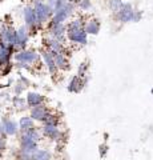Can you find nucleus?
<instances>
[{"label":"nucleus","instance_id":"obj_7","mask_svg":"<svg viewBox=\"0 0 153 160\" xmlns=\"http://www.w3.org/2000/svg\"><path fill=\"white\" fill-rule=\"evenodd\" d=\"M47 32H48V36H49V38L57 39L59 42H61L63 44H65V43L68 42L67 36H65V32H67L65 23L53 24V26H51V27L47 28Z\"/></svg>","mask_w":153,"mask_h":160},{"label":"nucleus","instance_id":"obj_15","mask_svg":"<svg viewBox=\"0 0 153 160\" xmlns=\"http://www.w3.org/2000/svg\"><path fill=\"white\" fill-rule=\"evenodd\" d=\"M2 123L4 126V132H6L7 136H15V135L19 133V123H16L15 120L3 118Z\"/></svg>","mask_w":153,"mask_h":160},{"label":"nucleus","instance_id":"obj_11","mask_svg":"<svg viewBox=\"0 0 153 160\" xmlns=\"http://www.w3.org/2000/svg\"><path fill=\"white\" fill-rule=\"evenodd\" d=\"M40 56H41V62L43 64L47 67L49 75H52V76H56V75L59 73V69L56 67L55 64V60H53V56L52 53L48 51V49H43V51L40 52Z\"/></svg>","mask_w":153,"mask_h":160},{"label":"nucleus","instance_id":"obj_23","mask_svg":"<svg viewBox=\"0 0 153 160\" xmlns=\"http://www.w3.org/2000/svg\"><path fill=\"white\" fill-rule=\"evenodd\" d=\"M122 4H124L122 0H108V8L111 9L112 13H116L122 7Z\"/></svg>","mask_w":153,"mask_h":160},{"label":"nucleus","instance_id":"obj_31","mask_svg":"<svg viewBox=\"0 0 153 160\" xmlns=\"http://www.w3.org/2000/svg\"><path fill=\"white\" fill-rule=\"evenodd\" d=\"M19 83L23 84L24 88H27V87L29 86V80H28L26 76H24V75H20V76H19Z\"/></svg>","mask_w":153,"mask_h":160},{"label":"nucleus","instance_id":"obj_33","mask_svg":"<svg viewBox=\"0 0 153 160\" xmlns=\"http://www.w3.org/2000/svg\"><path fill=\"white\" fill-rule=\"evenodd\" d=\"M55 2L56 0H45V3L48 4V6H51L52 8H53V6H55Z\"/></svg>","mask_w":153,"mask_h":160},{"label":"nucleus","instance_id":"obj_34","mask_svg":"<svg viewBox=\"0 0 153 160\" xmlns=\"http://www.w3.org/2000/svg\"><path fill=\"white\" fill-rule=\"evenodd\" d=\"M0 135H6V132H4V126L2 122H0Z\"/></svg>","mask_w":153,"mask_h":160},{"label":"nucleus","instance_id":"obj_4","mask_svg":"<svg viewBox=\"0 0 153 160\" xmlns=\"http://www.w3.org/2000/svg\"><path fill=\"white\" fill-rule=\"evenodd\" d=\"M41 133L44 138H47L49 140L55 143H61V144H65L67 139H65V135L60 129V126H51V124H41Z\"/></svg>","mask_w":153,"mask_h":160},{"label":"nucleus","instance_id":"obj_16","mask_svg":"<svg viewBox=\"0 0 153 160\" xmlns=\"http://www.w3.org/2000/svg\"><path fill=\"white\" fill-rule=\"evenodd\" d=\"M100 28H101V24H100V20L96 19V18H92V19H88L85 22V26H84V29L88 35H97L100 32Z\"/></svg>","mask_w":153,"mask_h":160},{"label":"nucleus","instance_id":"obj_36","mask_svg":"<svg viewBox=\"0 0 153 160\" xmlns=\"http://www.w3.org/2000/svg\"><path fill=\"white\" fill-rule=\"evenodd\" d=\"M0 96H4V95H3V93H2V95H0Z\"/></svg>","mask_w":153,"mask_h":160},{"label":"nucleus","instance_id":"obj_5","mask_svg":"<svg viewBox=\"0 0 153 160\" xmlns=\"http://www.w3.org/2000/svg\"><path fill=\"white\" fill-rule=\"evenodd\" d=\"M67 40L72 44H79V46H87L88 44V33L84 28L79 29H69L65 32Z\"/></svg>","mask_w":153,"mask_h":160},{"label":"nucleus","instance_id":"obj_12","mask_svg":"<svg viewBox=\"0 0 153 160\" xmlns=\"http://www.w3.org/2000/svg\"><path fill=\"white\" fill-rule=\"evenodd\" d=\"M53 60H55V64L59 71L61 72H67L71 69V62H69V56L67 53H63V52H55L52 53Z\"/></svg>","mask_w":153,"mask_h":160},{"label":"nucleus","instance_id":"obj_29","mask_svg":"<svg viewBox=\"0 0 153 160\" xmlns=\"http://www.w3.org/2000/svg\"><path fill=\"white\" fill-rule=\"evenodd\" d=\"M15 67L20 68V69H26V71H32V66L31 64H27V63H13Z\"/></svg>","mask_w":153,"mask_h":160},{"label":"nucleus","instance_id":"obj_9","mask_svg":"<svg viewBox=\"0 0 153 160\" xmlns=\"http://www.w3.org/2000/svg\"><path fill=\"white\" fill-rule=\"evenodd\" d=\"M16 32H17V42H16V46H15V52L16 51H20V49H26L28 46V42H29V31L26 26H20L19 28H16Z\"/></svg>","mask_w":153,"mask_h":160},{"label":"nucleus","instance_id":"obj_17","mask_svg":"<svg viewBox=\"0 0 153 160\" xmlns=\"http://www.w3.org/2000/svg\"><path fill=\"white\" fill-rule=\"evenodd\" d=\"M35 126V120H33L29 115H24V116L20 118V120H19V132H27L28 129H31Z\"/></svg>","mask_w":153,"mask_h":160},{"label":"nucleus","instance_id":"obj_28","mask_svg":"<svg viewBox=\"0 0 153 160\" xmlns=\"http://www.w3.org/2000/svg\"><path fill=\"white\" fill-rule=\"evenodd\" d=\"M67 2H68V0H56V2H55V6H53V11L56 12V11H59L60 8H63V7L67 4Z\"/></svg>","mask_w":153,"mask_h":160},{"label":"nucleus","instance_id":"obj_20","mask_svg":"<svg viewBox=\"0 0 153 160\" xmlns=\"http://www.w3.org/2000/svg\"><path fill=\"white\" fill-rule=\"evenodd\" d=\"M52 159H53V153L47 148H39L32 155V160H52Z\"/></svg>","mask_w":153,"mask_h":160},{"label":"nucleus","instance_id":"obj_14","mask_svg":"<svg viewBox=\"0 0 153 160\" xmlns=\"http://www.w3.org/2000/svg\"><path fill=\"white\" fill-rule=\"evenodd\" d=\"M26 100H27V106L28 108H32V107H36V106H40V104L45 103V96L39 92H35V91H29L26 96Z\"/></svg>","mask_w":153,"mask_h":160},{"label":"nucleus","instance_id":"obj_19","mask_svg":"<svg viewBox=\"0 0 153 160\" xmlns=\"http://www.w3.org/2000/svg\"><path fill=\"white\" fill-rule=\"evenodd\" d=\"M85 22L87 20L79 16V18H73L71 20H68V22L65 23V27H67V31H69V29H79V28H84V26H85Z\"/></svg>","mask_w":153,"mask_h":160},{"label":"nucleus","instance_id":"obj_6","mask_svg":"<svg viewBox=\"0 0 153 160\" xmlns=\"http://www.w3.org/2000/svg\"><path fill=\"white\" fill-rule=\"evenodd\" d=\"M133 15H135V8H133V6L131 3H124L122 7L118 9L116 13H113V16L120 23H131V22H133Z\"/></svg>","mask_w":153,"mask_h":160},{"label":"nucleus","instance_id":"obj_35","mask_svg":"<svg viewBox=\"0 0 153 160\" xmlns=\"http://www.w3.org/2000/svg\"><path fill=\"white\" fill-rule=\"evenodd\" d=\"M3 2H4V0H0V3H3Z\"/></svg>","mask_w":153,"mask_h":160},{"label":"nucleus","instance_id":"obj_1","mask_svg":"<svg viewBox=\"0 0 153 160\" xmlns=\"http://www.w3.org/2000/svg\"><path fill=\"white\" fill-rule=\"evenodd\" d=\"M33 8H35V12H36V18H37V27H39V31H41L44 28V26L51 20V18L53 16V8L51 6H48L45 3V0H35L33 2Z\"/></svg>","mask_w":153,"mask_h":160},{"label":"nucleus","instance_id":"obj_13","mask_svg":"<svg viewBox=\"0 0 153 160\" xmlns=\"http://www.w3.org/2000/svg\"><path fill=\"white\" fill-rule=\"evenodd\" d=\"M49 111H51L49 107L47 106L45 103H43V104H40V106L29 108V116L35 120V122L41 123V120L44 119V116H45L47 112H49Z\"/></svg>","mask_w":153,"mask_h":160},{"label":"nucleus","instance_id":"obj_8","mask_svg":"<svg viewBox=\"0 0 153 160\" xmlns=\"http://www.w3.org/2000/svg\"><path fill=\"white\" fill-rule=\"evenodd\" d=\"M43 43L45 44V49H48L51 53H55V52H63V53H67L69 56V51L67 49L65 44H63L61 42H59L57 39H53V38H49L47 36L45 39L43 40Z\"/></svg>","mask_w":153,"mask_h":160},{"label":"nucleus","instance_id":"obj_22","mask_svg":"<svg viewBox=\"0 0 153 160\" xmlns=\"http://www.w3.org/2000/svg\"><path fill=\"white\" fill-rule=\"evenodd\" d=\"M76 7L83 12H88L92 9V2L91 0H75Z\"/></svg>","mask_w":153,"mask_h":160},{"label":"nucleus","instance_id":"obj_24","mask_svg":"<svg viewBox=\"0 0 153 160\" xmlns=\"http://www.w3.org/2000/svg\"><path fill=\"white\" fill-rule=\"evenodd\" d=\"M88 69H89V63L88 62H83L77 68V76L80 78H85L88 76Z\"/></svg>","mask_w":153,"mask_h":160},{"label":"nucleus","instance_id":"obj_3","mask_svg":"<svg viewBox=\"0 0 153 160\" xmlns=\"http://www.w3.org/2000/svg\"><path fill=\"white\" fill-rule=\"evenodd\" d=\"M23 20H24V26L28 28L29 35L35 36L39 32V27H37V18H36V12L32 4H28L23 8Z\"/></svg>","mask_w":153,"mask_h":160},{"label":"nucleus","instance_id":"obj_30","mask_svg":"<svg viewBox=\"0 0 153 160\" xmlns=\"http://www.w3.org/2000/svg\"><path fill=\"white\" fill-rule=\"evenodd\" d=\"M107 152H108V146L104 143V144H100L98 146V153H100V156L101 158H105V155H107Z\"/></svg>","mask_w":153,"mask_h":160},{"label":"nucleus","instance_id":"obj_18","mask_svg":"<svg viewBox=\"0 0 153 160\" xmlns=\"http://www.w3.org/2000/svg\"><path fill=\"white\" fill-rule=\"evenodd\" d=\"M60 123H61L60 115H57L53 111L47 112V115L41 120V124H51V126H60Z\"/></svg>","mask_w":153,"mask_h":160},{"label":"nucleus","instance_id":"obj_37","mask_svg":"<svg viewBox=\"0 0 153 160\" xmlns=\"http://www.w3.org/2000/svg\"><path fill=\"white\" fill-rule=\"evenodd\" d=\"M152 93H153V88H152Z\"/></svg>","mask_w":153,"mask_h":160},{"label":"nucleus","instance_id":"obj_32","mask_svg":"<svg viewBox=\"0 0 153 160\" xmlns=\"http://www.w3.org/2000/svg\"><path fill=\"white\" fill-rule=\"evenodd\" d=\"M141 18H142V12H141V11H137V9H135V15H133V23L140 22Z\"/></svg>","mask_w":153,"mask_h":160},{"label":"nucleus","instance_id":"obj_27","mask_svg":"<svg viewBox=\"0 0 153 160\" xmlns=\"http://www.w3.org/2000/svg\"><path fill=\"white\" fill-rule=\"evenodd\" d=\"M24 89H26V88H24L23 84H20V83L17 82L16 84H15V87H13V93L16 95V96H20V95L23 93Z\"/></svg>","mask_w":153,"mask_h":160},{"label":"nucleus","instance_id":"obj_25","mask_svg":"<svg viewBox=\"0 0 153 160\" xmlns=\"http://www.w3.org/2000/svg\"><path fill=\"white\" fill-rule=\"evenodd\" d=\"M13 67H15V64H13L12 62L8 63V64H6V66H3L2 69H0V73H2V76H8V75L12 72Z\"/></svg>","mask_w":153,"mask_h":160},{"label":"nucleus","instance_id":"obj_26","mask_svg":"<svg viewBox=\"0 0 153 160\" xmlns=\"http://www.w3.org/2000/svg\"><path fill=\"white\" fill-rule=\"evenodd\" d=\"M7 149V135H0V156Z\"/></svg>","mask_w":153,"mask_h":160},{"label":"nucleus","instance_id":"obj_2","mask_svg":"<svg viewBox=\"0 0 153 160\" xmlns=\"http://www.w3.org/2000/svg\"><path fill=\"white\" fill-rule=\"evenodd\" d=\"M13 60H15V63H27V64L36 66V67H39L41 64L40 53L33 48H26V49L16 51L13 53Z\"/></svg>","mask_w":153,"mask_h":160},{"label":"nucleus","instance_id":"obj_21","mask_svg":"<svg viewBox=\"0 0 153 160\" xmlns=\"http://www.w3.org/2000/svg\"><path fill=\"white\" fill-rule=\"evenodd\" d=\"M12 104H13V107L17 109V111H24V109H27L28 106H27V100L22 98V96H15L12 98Z\"/></svg>","mask_w":153,"mask_h":160},{"label":"nucleus","instance_id":"obj_10","mask_svg":"<svg viewBox=\"0 0 153 160\" xmlns=\"http://www.w3.org/2000/svg\"><path fill=\"white\" fill-rule=\"evenodd\" d=\"M88 80H89V78L85 76V78H80V76H77V75H75L71 80H69V83H68V92H71V93H79V92H81L84 87L88 84Z\"/></svg>","mask_w":153,"mask_h":160}]
</instances>
